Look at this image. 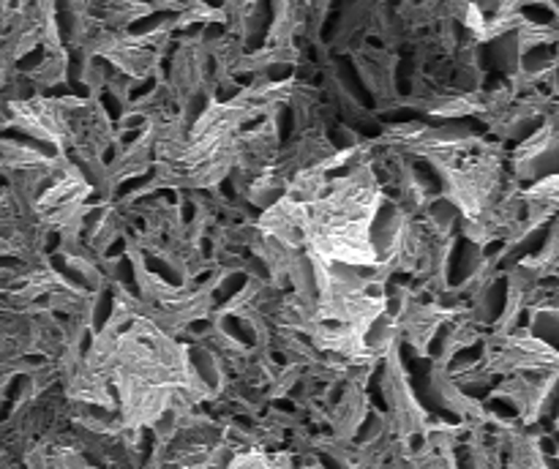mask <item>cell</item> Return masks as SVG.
I'll use <instances>...</instances> for the list:
<instances>
[{"label": "cell", "mask_w": 559, "mask_h": 469, "mask_svg": "<svg viewBox=\"0 0 559 469\" xmlns=\"http://www.w3.org/2000/svg\"><path fill=\"white\" fill-rule=\"evenodd\" d=\"M178 213H180V221H183V227H191V224L197 221V216H200V205L191 200H186V202H180Z\"/></svg>", "instance_id": "4"}, {"label": "cell", "mask_w": 559, "mask_h": 469, "mask_svg": "<svg viewBox=\"0 0 559 469\" xmlns=\"http://www.w3.org/2000/svg\"><path fill=\"white\" fill-rule=\"evenodd\" d=\"M404 229H407L404 207L393 196H377L369 218V243L380 265H388V262H393V256H399Z\"/></svg>", "instance_id": "1"}, {"label": "cell", "mask_w": 559, "mask_h": 469, "mask_svg": "<svg viewBox=\"0 0 559 469\" xmlns=\"http://www.w3.org/2000/svg\"><path fill=\"white\" fill-rule=\"evenodd\" d=\"M186 369L200 393H218L222 387V360L213 352L207 344H197V347L186 349Z\"/></svg>", "instance_id": "2"}, {"label": "cell", "mask_w": 559, "mask_h": 469, "mask_svg": "<svg viewBox=\"0 0 559 469\" xmlns=\"http://www.w3.org/2000/svg\"><path fill=\"white\" fill-rule=\"evenodd\" d=\"M396 322L399 320H393L385 309L377 311L374 316H369L358 330L364 352H371V354L388 352V349L393 347V341H396Z\"/></svg>", "instance_id": "3"}]
</instances>
